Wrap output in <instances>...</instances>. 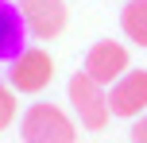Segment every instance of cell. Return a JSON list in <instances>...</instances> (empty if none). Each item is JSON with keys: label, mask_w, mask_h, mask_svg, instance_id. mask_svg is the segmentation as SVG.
I'll list each match as a JSON object with an SVG mask.
<instances>
[{"label": "cell", "mask_w": 147, "mask_h": 143, "mask_svg": "<svg viewBox=\"0 0 147 143\" xmlns=\"http://www.w3.org/2000/svg\"><path fill=\"white\" fill-rule=\"evenodd\" d=\"M23 143H78V124L66 116L62 105H51V101H39L23 112L20 120Z\"/></svg>", "instance_id": "6da1fadb"}, {"label": "cell", "mask_w": 147, "mask_h": 143, "mask_svg": "<svg viewBox=\"0 0 147 143\" xmlns=\"http://www.w3.org/2000/svg\"><path fill=\"white\" fill-rule=\"evenodd\" d=\"M66 93H70L74 116L81 120V128H89V132H101L105 124H109V116H112V105H109V85L93 81V77H89L85 70H81V74H74V77H70Z\"/></svg>", "instance_id": "7a4b0ae2"}, {"label": "cell", "mask_w": 147, "mask_h": 143, "mask_svg": "<svg viewBox=\"0 0 147 143\" xmlns=\"http://www.w3.org/2000/svg\"><path fill=\"white\" fill-rule=\"evenodd\" d=\"M54 81V58L39 46H27L20 58H12V70H8V85L16 93H43L47 85Z\"/></svg>", "instance_id": "3957f363"}, {"label": "cell", "mask_w": 147, "mask_h": 143, "mask_svg": "<svg viewBox=\"0 0 147 143\" xmlns=\"http://www.w3.org/2000/svg\"><path fill=\"white\" fill-rule=\"evenodd\" d=\"M85 74L101 85H116L120 77L128 74V46L112 43V39H101V43L89 46L85 54Z\"/></svg>", "instance_id": "277c9868"}, {"label": "cell", "mask_w": 147, "mask_h": 143, "mask_svg": "<svg viewBox=\"0 0 147 143\" xmlns=\"http://www.w3.org/2000/svg\"><path fill=\"white\" fill-rule=\"evenodd\" d=\"M20 15L27 23V35L35 39H54L66 27V4L62 0H16Z\"/></svg>", "instance_id": "5b68a950"}, {"label": "cell", "mask_w": 147, "mask_h": 143, "mask_svg": "<svg viewBox=\"0 0 147 143\" xmlns=\"http://www.w3.org/2000/svg\"><path fill=\"white\" fill-rule=\"evenodd\" d=\"M109 105H112V116H136L147 112V70H128L116 85L109 89Z\"/></svg>", "instance_id": "8992f818"}, {"label": "cell", "mask_w": 147, "mask_h": 143, "mask_svg": "<svg viewBox=\"0 0 147 143\" xmlns=\"http://www.w3.org/2000/svg\"><path fill=\"white\" fill-rule=\"evenodd\" d=\"M23 35H27V23L20 15V4L0 0V62H12V58H20L27 50Z\"/></svg>", "instance_id": "52a82bcc"}, {"label": "cell", "mask_w": 147, "mask_h": 143, "mask_svg": "<svg viewBox=\"0 0 147 143\" xmlns=\"http://www.w3.org/2000/svg\"><path fill=\"white\" fill-rule=\"evenodd\" d=\"M120 27L132 43L147 46V0H128L124 12H120Z\"/></svg>", "instance_id": "ba28073f"}, {"label": "cell", "mask_w": 147, "mask_h": 143, "mask_svg": "<svg viewBox=\"0 0 147 143\" xmlns=\"http://www.w3.org/2000/svg\"><path fill=\"white\" fill-rule=\"evenodd\" d=\"M16 120V89L12 85H0V132Z\"/></svg>", "instance_id": "9c48e42d"}, {"label": "cell", "mask_w": 147, "mask_h": 143, "mask_svg": "<svg viewBox=\"0 0 147 143\" xmlns=\"http://www.w3.org/2000/svg\"><path fill=\"white\" fill-rule=\"evenodd\" d=\"M132 143H147V112L136 116V124H132Z\"/></svg>", "instance_id": "30bf717a"}]
</instances>
